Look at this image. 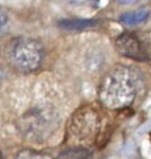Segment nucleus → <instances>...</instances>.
I'll use <instances>...</instances> for the list:
<instances>
[{"label": "nucleus", "mask_w": 151, "mask_h": 159, "mask_svg": "<svg viewBox=\"0 0 151 159\" xmlns=\"http://www.w3.org/2000/svg\"><path fill=\"white\" fill-rule=\"evenodd\" d=\"M10 65L21 73H32L40 68L44 59V48L38 41L25 36L11 40L7 47Z\"/></svg>", "instance_id": "7ed1b4c3"}, {"label": "nucleus", "mask_w": 151, "mask_h": 159, "mask_svg": "<svg viewBox=\"0 0 151 159\" xmlns=\"http://www.w3.org/2000/svg\"><path fill=\"white\" fill-rule=\"evenodd\" d=\"M115 46L119 54L133 61H144L148 59V52L137 35L126 32L121 34L115 42Z\"/></svg>", "instance_id": "39448f33"}, {"label": "nucleus", "mask_w": 151, "mask_h": 159, "mask_svg": "<svg viewBox=\"0 0 151 159\" xmlns=\"http://www.w3.org/2000/svg\"><path fill=\"white\" fill-rule=\"evenodd\" d=\"M21 125L23 133L30 138L43 139L47 137L57 125V115L49 109L35 110L23 117Z\"/></svg>", "instance_id": "20e7f679"}, {"label": "nucleus", "mask_w": 151, "mask_h": 159, "mask_svg": "<svg viewBox=\"0 0 151 159\" xmlns=\"http://www.w3.org/2000/svg\"><path fill=\"white\" fill-rule=\"evenodd\" d=\"M90 152L83 146H74L63 150L55 159H89Z\"/></svg>", "instance_id": "6e6552de"}, {"label": "nucleus", "mask_w": 151, "mask_h": 159, "mask_svg": "<svg viewBox=\"0 0 151 159\" xmlns=\"http://www.w3.org/2000/svg\"><path fill=\"white\" fill-rule=\"evenodd\" d=\"M117 2L122 3V5H125V6H130V5H134V3L138 2L139 0H116Z\"/></svg>", "instance_id": "f8f14e48"}, {"label": "nucleus", "mask_w": 151, "mask_h": 159, "mask_svg": "<svg viewBox=\"0 0 151 159\" xmlns=\"http://www.w3.org/2000/svg\"><path fill=\"white\" fill-rule=\"evenodd\" d=\"M95 19H63L58 21V26L68 31H82L98 25Z\"/></svg>", "instance_id": "423d86ee"}, {"label": "nucleus", "mask_w": 151, "mask_h": 159, "mask_svg": "<svg viewBox=\"0 0 151 159\" xmlns=\"http://www.w3.org/2000/svg\"><path fill=\"white\" fill-rule=\"evenodd\" d=\"M16 159H51V157L44 152H37V150L22 149L16 155Z\"/></svg>", "instance_id": "1a4fd4ad"}, {"label": "nucleus", "mask_w": 151, "mask_h": 159, "mask_svg": "<svg viewBox=\"0 0 151 159\" xmlns=\"http://www.w3.org/2000/svg\"><path fill=\"white\" fill-rule=\"evenodd\" d=\"M7 23H8V16H7V14H6L5 12L2 11V10L0 9V31L5 29V26L7 25Z\"/></svg>", "instance_id": "9b49d317"}, {"label": "nucleus", "mask_w": 151, "mask_h": 159, "mask_svg": "<svg viewBox=\"0 0 151 159\" xmlns=\"http://www.w3.org/2000/svg\"><path fill=\"white\" fill-rule=\"evenodd\" d=\"M69 135L78 143H102L106 133V121L95 107L84 105L72 114L69 122Z\"/></svg>", "instance_id": "f03ea898"}, {"label": "nucleus", "mask_w": 151, "mask_h": 159, "mask_svg": "<svg viewBox=\"0 0 151 159\" xmlns=\"http://www.w3.org/2000/svg\"><path fill=\"white\" fill-rule=\"evenodd\" d=\"M2 78H3V71H2V69L0 68V81L2 80Z\"/></svg>", "instance_id": "ddd939ff"}, {"label": "nucleus", "mask_w": 151, "mask_h": 159, "mask_svg": "<svg viewBox=\"0 0 151 159\" xmlns=\"http://www.w3.org/2000/svg\"><path fill=\"white\" fill-rule=\"evenodd\" d=\"M141 86L142 76L137 68L116 65L101 80L99 98L101 103L111 110L127 108L135 101Z\"/></svg>", "instance_id": "f257e3e1"}, {"label": "nucleus", "mask_w": 151, "mask_h": 159, "mask_svg": "<svg viewBox=\"0 0 151 159\" xmlns=\"http://www.w3.org/2000/svg\"><path fill=\"white\" fill-rule=\"evenodd\" d=\"M149 16V11L147 9H138L134 11H128L119 16V21L126 25H138L144 22Z\"/></svg>", "instance_id": "0eeeda50"}, {"label": "nucleus", "mask_w": 151, "mask_h": 159, "mask_svg": "<svg viewBox=\"0 0 151 159\" xmlns=\"http://www.w3.org/2000/svg\"><path fill=\"white\" fill-rule=\"evenodd\" d=\"M0 159H3V157H2V154H1V152H0Z\"/></svg>", "instance_id": "4468645a"}, {"label": "nucleus", "mask_w": 151, "mask_h": 159, "mask_svg": "<svg viewBox=\"0 0 151 159\" xmlns=\"http://www.w3.org/2000/svg\"><path fill=\"white\" fill-rule=\"evenodd\" d=\"M65 1L73 6H83L88 5V3H92L94 0H65Z\"/></svg>", "instance_id": "9d476101"}]
</instances>
